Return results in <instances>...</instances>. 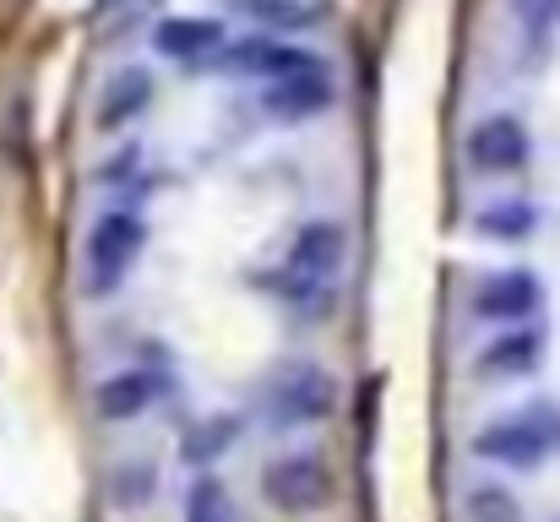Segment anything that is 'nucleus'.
I'll return each mask as SVG.
<instances>
[{
	"mask_svg": "<svg viewBox=\"0 0 560 522\" xmlns=\"http://www.w3.org/2000/svg\"><path fill=\"white\" fill-rule=\"evenodd\" d=\"M556 522H560V518H556Z\"/></svg>",
	"mask_w": 560,
	"mask_h": 522,
	"instance_id": "22",
	"label": "nucleus"
},
{
	"mask_svg": "<svg viewBox=\"0 0 560 522\" xmlns=\"http://www.w3.org/2000/svg\"><path fill=\"white\" fill-rule=\"evenodd\" d=\"M349 251H354V234L343 218L332 212H316V218H300L283 240V256L272 262L267 283L283 305H316V316L338 311L327 300H338V272L349 267Z\"/></svg>",
	"mask_w": 560,
	"mask_h": 522,
	"instance_id": "1",
	"label": "nucleus"
},
{
	"mask_svg": "<svg viewBox=\"0 0 560 522\" xmlns=\"http://www.w3.org/2000/svg\"><path fill=\"white\" fill-rule=\"evenodd\" d=\"M148 234L153 229H148L142 207L109 201L82 234V294L88 300H115L131 283V272H137V262L148 251Z\"/></svg>",
	"mask_w": 560,
	"mask_h": 522,
	"instance_id": "3",
	"label": "nucleus"
},
{
	"mask_svg": "<svg viewBox=\"0 0 560 522\" xmlns=\"http://www.w3.org/2000/svg\"><path fill=\"white\" fill-rule=\"evenodd\" d=\"M104 490H109V507L115 512H142L153 496H159V463L153 457H120L115 468H109V479H104Z\"/></svg>",
	"mask_w": 560,
	"mask_h": 522,
	"instance_id": "16",
	"label": "nucleus"
},
{
	"mask_svg": "<svg viewBox=\"0 0 560 522\" xmlns=\"http://www.w3.org/2000/svg\"><path fill=\"white\" fill-rule=\"evenodd\" d=\"M316 60H322L316 49L289 44L283 33H245V38H229V44L212 55V71L261 88V82H278V77H289V71H305V66H316Z\"/></svg>",
	"mask_w": 560,
	"mask_h": 522,
	"instance_id": "10",
	"label": "nucleus"
},
{
	"mask_svg": "<svg viewBox=\"0 0 560 522\" xmlns=\"http://www.w3.org/2000/svg\"><path fill=\"white\" fill-rule=\"evenodd\" d=\"M463 164L479 179H506L534 164V131L512 109H490L463 131Z\"/></svg>",
	"mask_w": 560,
	"mask_h": 522,
	"instance_id": "7",
	"label": "nucleus"
},
{
	"mask_svg": "<svg viewBox=\"0 0 560 522\" xmlns=\"http://www.w3.org/2000/svg\"><path fill=\"white\" fill-rule=\"evenodd\" d=\"M186 522H240V507H234V490L212 474V468H201L196 479H190L186 490Z\"/></svg>",
	"mask_w": 560,
	"mask_h": 522,
	"instance_id": "19",
	"label": "nucleus"
},
{
	"mask_svg": "<svg viewBox=\"0 0 560 522\" xmlns=\"http://www.w3.org/2000/svg\"><path fill=\"white\" fill-rule=\"evenodd\" d=\"M332 98H338V88H332V71H327L322 60L256 88V109H261L267 120H278V126H305V120L327 115Z\"/></svg>",
	"mask_w": 560,
	"mask_h": 522,
	"instance_id": "12",
	"label": "nucleus"
},
{
	"mask_svg": "<svg viewBox=\"0 0 560 522\" xmlns=\"http://www.w3.org/2000/svg\"><path fill=\"white\" fill-rule=\"evenodd\" d=\"M545 353H550V333H545L539 322H523V327H495L485 344L474 348L468 370H474V381H485V386H517V381L539 375Z\"/></svg>",
	"mask_w": 560,
	"mask_h": 522,
	"instance_id": "9",
	"label": "nucleus"
},
{
	"mask_svg": "<svg viewBox=\"0 0 560 522\" xmlns=\"http://www.w3.org/2000/svg\"><path fill=\"white\" fill-rule=\"evenodd\" d=\"M240 430H245V419H240L234 408L201 414V419H196V425L186 430V441H180V463H186L190 474H201V468H218V457H229V452L240 446Z\"/></svg>",
	"mask_w": 560,
	"mask_h": 522,
	"instance_id": "15",
	"label": "nucleus"
},
{
	"mask_svg": "<svg viewBox=\"0 0 560 522\" xmlns=\"http://www.w3.org/2000/svg\"><path fill=\"white\" fill-rule=\"evenodd\" d=\"M170 370H153V364H126V370H109L98 386H93V414L104 425H137L148 419L164 397H170Z\"/></svg>",
	"mask_w": 560,
	"mask_h": 522,
	"instance_id": "11",
	"label": "nucleus"
},
{
	"mask_svg": "<svg viewBox=\"0 0 560 522\" xmlns=\"http://www.w3.org/2000/svg\"><path fill=\"white\" fill-rule=\"evenodd\" d=\"M338 414V381L316 359H283L261 386V419L272 436L316 430Z\"/></svg>",
	"mask_w": 560,
	"mask_h": 522,
	"instance_id": "5",
	"label": "nucleus"
},
{
	"mask_svg": "<svg viewBox=\"0 0 560 522\" xmlns=\"http://www.w3.org/2000/svg\"><path fill=\"white\" fill-rule=\"evenodd\" d=\"M153 104H159V71H153L148 60L115 66V71L98 82V93H93V137H98V142L126 137L137 120H148Z\"/></svg>",
	"mask_w": 560,
	"mask_h": 522,
	"instance_id": "8",
	"label": "nucleus"
},
{
	"mask_svg": "<svg viewBox=\"0 0 560 522\" xmlns=\"http://www.w3.org/2000/svg\"><path fill=\"white\" fill-rule=\"evenodd\" d=\"M142 164H148V159H142V148H120L115 159H104V164L93 170V185H98V190H115V196H120V190H137Z\"/></svg>",
	"mask_w": 560,
	"mask_h": 522,
	"instance_id": "20",
	"label": "nucleus"
},
{
	"mask_svg": "<svg viewBox=\"0 0 560 522\" xmlns=\"http://www.w3.org/2000/svg\"><path fill=\"white\" fill-rule=\"evenodd\" d=\"M229 11L261 22V33H300L311 22H322V5L316 0H223Z\"/></svg>",
	"mask_w": 560,
	"mask_h": 522,
	"instance_id": "18",
	"label": "nucleus"
},
{
	"mask_svg": "<svg viewBox=\"0 0 560 522\" xmlns=\"http://www.w3.org/2000/svg\"><path fill=\"white\" fill-rule=\"evenodd\" d=\"M468 457L490 474H539L560 463V397H523L474 425Z\"/></svg>",
	"mask_w": 560,
	"mask_h": 522,
	"instance_id": "2",
	"label": "nucleus"
},
{
	"mask_svg": "<svg viewBox=\"0 0 560 522\" xmlns=\"http://www.w3.org/2000/svg\"><path fill=\"white\" fill-rule=\"evenodd\" d=\"M126 11H153V5H164V0H120Z\"/></svg>",
	"mask_w": 560,
	"mask_h": 522,
	"instance_id": "21",
	"label": "nucleus"
},
{
	"mask_svg": "<svg viewBox=\"0 0 560 522\" xmlns=\"http://www.w3.org/2000/svg\"><path fill=\"white\" fill-rule=\"evenodd\" d=\"M463 522H528V507L506 479H468L463 485Z\"/></svg>",
	"mask_w": 560,
	"mask_h": 522,
	"instance_id": "17",
	"label": "nucleus"
},
{
	"mask_svg": "<svg viewBox=\"0 0 560 522\" xmlns=\"http://www.w3.org/2000/svg\"><path fill=\"white\" fill-rule=\"evenodd\" d=\"M223 44H229V27L218 16H159L153 22V55L175 66H212Z\"/></svg>",
	"mask_w": 560,
	"mask_h": 522,
	"instance_id": "13",
	"label": "nucleus"
},
{
	"mask_svg": "<svg viewBox=\"0 0 560 522\" xmlns=\"http://www.w3.org/2000/svg\"><path fill=\"white\" fill-rule=\"evenodd\" d=\"M256 490H261L267 512H278L289 522H311L338 501V468L311 446H289V452H272L261 463Z\"/></svg>",
	"mask_w": 560,
	"mask_h": 522,
	"instance_id": "4",
	"label": "nucleus"
},
{
	"mask_svg": "<svg viewBox=\"0 0 560 522\" xmlns=\"http://www.w3.org/2000/svg\"><path fill=\"white\" fill-rule=\"evenodd\" d=\"M545 305H550V289L534 267H490L468 289V316L479 327H523V322H539Z\"/></svg>",
	"mask_w": 560,
	"mask_h": 522,
	"instance_id": "6",
	"label": "nucleus"
},
{
	"mask_svg": "<svg viewBox=\"0 0 560 522\" xmlns=\"http://www.w3.org/2000/svg\"><path fill=\"white\" fill-rule=\"evenodd\" d=\"M468 229L485 245H528L545 229V207L534 196H495V201H479L474 207Z\"/></svg>",
	"mask_w": 560,
	"mask_h": 522,
	"instance_id": "14",
	"label": "nucleus"
}]
</instances>
